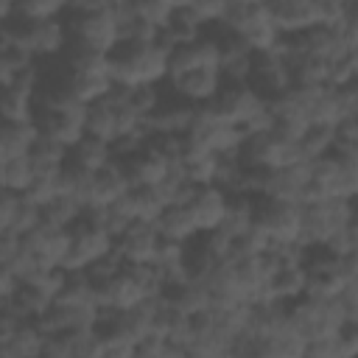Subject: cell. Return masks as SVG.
Segmentation results:
<instances>
[{"label": "cell", "instance_id": "cell-24", "mask_svg": "<svg viewBox=\"0 0 358 358\" xmlns=\"http://www.w3.org/2000/svg\"><path fill=\"white\" fill-rule=\"evenodd\" d=\"M39 137H42V129H39L36 120H28V123H3V131H0V162L31 154L36 148Z\"/></svg>", "mask_w": 358, "mask_h": 358}, {"label": "cell", "instance_id": "cell-46", "mask_svg": "<svg viewBox=\"0 0 358 358\" xmlns=\"http://www.w3.org/2000/svg\"><path fill=\"white\" fill-rule=\"evenodd\" d=\"M20 285H22V280L11 268L0 266V302H11L17 296V291H20Z\"/></svg>", "mask_w": 358, "mask_h": 358}, {"label": "cell", "instance_id": "cell-12", "mask_svg": "<svg viewBox=\"0 0 358 358\" xmlns=\"http://www.w3.org/2000/svg\"><path fill=\"white\" fill-rule=\"evenodd\" d=\"M224 73L215 70V67H201V70H187V73H179V76H171L168 78V90L171 95L193 103V106H210L218 92L224 90Z\"/></svg>", "mask_w": 358, "mask_h": 358}, {"label": "cell", "instance_id": "cell-43", "mask_svg": "<svg viewBox=\"0 0 358 358\" xmlns=\"http://www.w3.org/2000/svg\"><path fill=\"white\" fill-rule=\"evenodd\" d=\"M123 260H120V255L117 252H112V255H106V257H101L98 263H92L90 268H87V274H90V280H92V285H103V282H109L115 274H120L123 271Z\"/></svg>", "mask_w": 358, "mask_h": 358}, {"label": "cell", "instance_id": "cell-8", "mask_svg": "<svg viewBox=\"0 0 358 358\" xmlns=\"http://www.w3.org/2000/svg\"><path fill=\"white\" fill-rule=\"evenodd\" d=\"M241 162L249 168H260V171H277L294 162H302V148L296 140L280 134L277 129H266V131H255L246 134L243 145H241Z\"/></svg>", "mask_w": 358, "mask_h": 358}, {"label": "cell", "instance_id": "cell-36", "mask_svg": "<svg viewBox=\"0 0 358 358\" xmlns=\"http://www.w3.org/2000/svg\"><path fill=\"white\" fill-rule=\"evenodd\" d=\"M73 0H17V14L20 20H59L70 14Z\"/></svg>", "mask_w": 358, "mask_h": 358}, {"label": "cell", "instance_id": "cell-50", "mask_svg": "<svg viewBox=\"0 0 358 358\" xmlns=\"http://www.w3.org/2000/svg\"><path fill=\"white\" fill-rule=\"evenodd\" d=\"M350 6H358V0H350Z\"/></svg>", "mask_w": 358, "mask_h": 358}, {"label": "cell", "instance_id": "cell-35", "mask_svg": "<svg viewBox=\"0 0 358 358\" xmlns=\"http://www.w3.org/2000/svg\"><path fill=\"white\" fill-rule=\"evenodd\" d=\"M31 157L36 162V171H62L70 162V148L42 134L39 143H36V148L31 151Z\"/></svg>", "mask_w": 358, "mask_h": 358}, {"label": "cell", "instance_id": "cell-18", "mask_svg": "<svg viewBox=\"0 0 358 358\" xmlns=\"http://www.w3.org/2000/svg\"><path fill=\"white\" fill-rule=\"evenodd\" d=\"M159 243H162V235H159L157 224H151V221H134L115 241V252L120 255L123 263H154Z\"/></svg>", "mask_w": 358, "mask_h": 358}, {"label": "cell", "instance_id": "cell-3", "mask_svg": "<svg viewBox=\"0 0 358 358\" xmlns=\"http://www.w3.org/2000/svg\"><path fill=\"white\" fill-rule=\"evenodd\" d=\"M73 36L64 17L59 20H8L3 22V45H17L28 50L36 62L59 59L67 53Z\"/></svg>", "mask_w": 358, "mask_h": 358}, {"label": "cell", "instance_id": "cell-1", "mask_svg": "<svg viewBox=\"0 0 358 358\" xmlns=\"http://www.w3.org/2000/svg\"><path fill=\"white\" fill-rule=\"evenodd\" d=\"M173 48L162 39L151 42H123L112 53V76L120 90L134 87H165L171 76Z\"/></svg>", "mask_w": 358, "mask_h": 358}, {"label": "cell", "instance_id": "cell-44", "mask_svg": "<svg viewBox=\"0 0 358 358\" xmlns=\"http://www.w3.org/2000/svg\"><path fill=\"white\" fill-rule=\"evenodd\" d=\"M22 196L25 193H14V190L0 193V232H6L14 224V218L20 213V204H22Z\"/></svg>", "mask_w": 358, "mask_h": 358}, {"label": "cell", "instance_id": "cell-6", "mask_svg": "<svg viewBox=\"0 0 358 358\" xmlns=\"http://www.w3.org/2000/svg\"><path fill=\"white\" fill-rule=\"evenodd\" d=\"M67 25H70V36H73L70 45H76V48H87V50L112 56L123 45V22L117 14V6L90 11V14H67Z\"/></svg>", "mask_w": 358, "mask_h": 358}, {"label": "cell", "instance_id": "cell-4", "mask_svg": "<svg viewBox=\"0 0 358 358\" xmlns=\"http://www.w3.org/2000/svg\"><path fill=\"white\" fill-rule=\"evenodd\" d=\"M210 106L224 120L241 126L246 134L274 129V115H271L268 98L260 90H255L249 81H243V84H224V90L218 92V98Z\"/></svg>", "mask_w": 358, "mask_h": 358}, {"label": "cell", "instance_id": "cell-39", "mask_svg": "<svg viewBox=\"0 0 358 358\" xmlns=\"http://www.w3.org/2000/svg\"><path fill=\"white\" fill-rule=\"evenodd\" d=\"M73 358H106V341L98 327L73 330Z\"/></svg>", "mask_w": 358, "mask_h": 358}, {"label": "cell", "instance_id": "cell-32", "mask_svg": "<svg viewBox=\"0 0 358 358\" xmlns=\"http://www.w3.org/2000/svg\"><path fill=\"white\" fill-rule=\"evenodd\" d=\"M34 67H36V59L28 50H22L17 45H3L0 48V84H3V90L11 87L20 76H25Z\"/></svg>", "mask_w": 358, "mask_h": 358}, {"label": "cell", "instance_id": "cell-19", "mask_svg": "<svg viewBox=\"0 0 358 358\" xmlns=\"http://www.w3.org/2000/svg\"><path fill=\"white\" fill-rule=\"evenodd\" d=\"M201 67L221 70V42L215 34H204L196 42L173 48V53H171V76H179L187 70H201Z\"/></svg>", "mask_w": 358, "mask_h": 358}, {"label": "cell", "instance_id": "cell-29", "mask_svg": "<svg viewBox=\"0 0 358 358\" xmlns=\"http://www.w3.org/2000/svg\"><path fill=\"white\" fill-rule=\"evenodd\" d=\"M207 28L201 25V20L190 11V6H182L173 11V17L168 20V25L162 28L159 39L171 48H179V45H187V42H196L199 36H204Z\"/></svg>", "mask_w": 358, "mask_h": 358}, {"label": "cell", "instance_id": "cell-48", "mask_svg": "<svg viewBox=\"0 0 358 358\" xmlns=\"http://www.w3.org/2000/svg\"><path fill=\"white\" fill-rule=\"evenodd\" d=\"M347 249H358V204H355V215L347 227Z\"/></svg>", "mask_w": 358, "mask_h": 358}, {"label": "cell", "instance_id": "cell-17", "mask_svg": "<svg viewBox=\"0 0 358 358\" xmlns=\"http://www.w3.org/2000/svg\"><path fill=\"white\" fill-rule=\"evenodd\" d=\"M268 11L277 22V28L285 36H296L310 31L313 25H324L322 22V8L316 0H266Z\"/></svg>", "mask_w": 358, "mask_h": 358}, {"label": "cell", "instance_id": "cell-41", "mask_svg": "<svg viewBox=\"0 0 358 358\" xmlns=\"http://www.w3.org/2000/svg\"><path fill=\"white\" fill-rule=\"evenodd\" d=\"M229 8H232L229 0H193L190 3V11L201 20L204 28H218L227 20Z\"/></svg>", "mask_w": 358, "mask_h": 358}, {"label": "cell", "instance_id": "cell-34", "mask_svg": "<svg viewBox=\"0 0 358 358\" xmlns=\"http://www.w3.org/2000/svg\"><path fill=\"white\" fill-rule=\"evenodd\" d=\"M84 215H87V207L81 201H76L73 196H64V193L45 207V221L53 227H62V229H73Z\"/></svg>", "mask_w": 358, "mask_h": 358}, {"label": "cell", "instance_id": "cell-2", "mask_svg": "<svg viewBox=\"0 0 358 358\" xmlns=\"http://www.w3.org/2000/svg\"><path fill=\"white\" fill-rule=\"evenodd\" d=\"M355 215L352 199L308 201L302 218V246L305 249H333L336 255L347 249V227Z\"/></svg>", "mask_w": 358, "mask_h": 358}, {"label": "cell", "instance_id": "cell-7", "mask_svg": "<svg viewBox=\"0 0 358 358\" xmlns=\"http://www.w3.org/2000/svg\"><path fill=\"white\" fill-rule=\"evenodd\" d=\"M185 137H187V145H193V148H204V151H213L221 157H235V154H241L246 131L241 126L224 120L213 106H199Z\"/></svg>", "mask_w": 358, "mask_h": 358}, {"label": "cell", "instance_id": "cell-42", "mask_svg": "<svg viewBox=\"0 0 358 358\" xmlns=\"http://www.w3.org/2000/svg\"><path fill=\"white\" fill-rule=\"evenodd\" d=\"M336 151L358 154V112H352L336 126Z\"/></svg>", "mask_w": 358, "mask_h": 358}, {"label": "cell", "instance_id": "cell-13", "mask_svg": "<svg viewBox=\"0 0 358 358\" xmlns=\"http://www.w3.org/2000/svg\"><path fill=\"white\" fill-rule=\"evenodd\" d=\"M249 84L255 90H260L266 98H274L285 90L294 87V76H291V62L288 56L280 50V45L268 53H255V64H252V78Z\"/></svg>", "mask_w": 358, "mask_h": 358}, {"label": "cell", "instance_id": "cell-38", "mask_svg": "<svg viewBox=\"0 0 358 358\" xmlns=\"http://www.w3.org/2000/svg\"><path fill=\"white\" fill-rule=\"evenodd\" d=\"M131 11H134L140 20L151 22L154 28L162 31V28L168 25V20L173 17L176 6H173L171 0H134V3H131Z\"/></svg>", "mask_w": 358, "mask_h": 358}, {"label": "cell", "instance_id": "cell-26", "mask_svg": "<svg viewBox=\"0 0 358 358\" xmlns=\"http://www.w3.org/2000/svg\"><path fill=\"white\" fill-rule=\"evenodd\" d=\"M308 282H310V274L305 268V260H296V263H282L271 280V296L277 302H296L308 294Z\"/></svg>", "mask_w": 358, "mask_h": 358}, {"label": "cell", "instance_id": "cell-9", "mask_svg": "<svg viewBox=\"0 0 358 358\" xmlns=\"http://www.w3.org/2000/svg\"><path fill=\"white\" fill-rule=\"evenodd\" d=\"M70 255L64 260V271H87L92 263L115 252V235L92 215L87 213L73 229H70Z\"/></svg>", "mask_w": 358, "mask_h": 358}, {"label": "cell", "instance_id": "cell-28", "mask_svg": "<svg viewBox=\"0 0 358 358\" xmlns=\"http://www.w3.org/2000/svg\"><path fill=\"white\" fill-rule=\"evenodd\" d=\"M221 154H213V151H204V148H193L187 145L182 159H179V168L185 171V176L193 182V185H215L218 182V171H221Z\"/></svg>", "mask_w": 358, "mask_h": 358}, {"label": "cell", "instance_id": "cell-33", "mask_svg": "<svg viewBox=\"0 0 358 358\" xmlns=\"http://www.w3.org/2000/svg\"><path fill=\"white\" fill-rule=\"evenodd\" d=\"M299 148H302V157H305L308 162L333 154V151H336V126L313 123V126L305 131V137L299 140Z\"/></svg>", "mask_w": 358, "mask_h": 358}, {"label": "cell", "instance_id": "cell-31", "mask_svg": "<svg viewBox=\"0 0 358 358\" xmlns=\"http://www.w3.org/2000/svg\"><path fill=\"white\" fill-rule=\"evenodd\" d=\"M36 176V162L31 154L25 157H14V159H3L0 162V185L3 190H14V193H25L31 187Z\"/></svg>", "mask_w": 358, "mask_h": 358}, {"label": "cell", "instance_id": "cell-14", "mask_svg": "<svg viewBox=\"0 0 358 358\" xmlns=\"http://www.w3.org/2000/svg\"><path fill=\"white\" fill-rule=\"evenodd\" d=\"M196 109L193 103L176 98V95H162V101L157 103V109L145 117V129L154 137H182L187 134L193 117H196Z\"/></svg>", "mask_w": 358, "mask_h": 358}, {"label": "cell", "instance_id": "cell-5", "mask_svg": "<svg viewBox=\"0 0 358 358\" xmlns=\"http://www.w3.org/2000/svg\"><path fill=\"white\" fill-rule=\"evenodd\" d=\"M227 34L243 39L252 53H268L282 42V31L277 28L268 3H249V6H232L227 20L218 25Z\"/></svg>", "mask_w": 358, "mask_h": 358}, {"label": "cell", "instance_id": "cell-37", "mask_svg": "<svg viewBox=\"0 0 358 358\" xmlns=\"http://www.w3.org/2000/svg\"><path fill=\"white\" fill-rule=\"evenodd\" d=\"M62 171H64V168H62ZM62 171H36V176H34V182H31V187L25 190V196H28L31 201H36V204L45 210L53 199L62 196Z\"/></svg>", "mask_w": 358, "mask_h": 358}, {"label": "cell", "instance_id": "cell-11", "mask_svg": "<svg viewBox=\"0 0 358 358\" xmlns=\"http://www.w3.org/2000/svg\"><path fill=\"white\" fill-rule=\"evenodd\" d=\"M123 165L131 179V187H159L173 173L176 159L157 140H148L137 154L126 157Z\"/></svg>", "mask_w": 358, "mask_h": 358}, {"label": "cell", "instance_id": "cell-27", "mask_svg": "<svg viewBox=\"0 0 358 358\" xmlns=\"http://www.w3.org/2000/svg\"><path fill=\"white\" fill-rule=\"evenodd\" d=\"M115 159H117L115 145H112V143H106V140H101V137H92V134H87L78 145H73V148H70V162H73L76 168L90 171V173L103 171V168H106V165H112Z\"/></svg>", "mask_w": 358, "mask_h": 358}, {"label": "cell", "instance_id": "cell-49", "mask_svg": "<svg viewBox=\"0 0 358 358\" xmlns=\"http://www.w3.org/2000/svg\"><path fill=\"white\" fill-rule=\"evenodd\" d=\"M115 6H126V3H134V0H112Z\"/></svg>", "mask_w": 358, "mask_h": 358}, {"label": "cell", "instance_id": "cell-45", "mask_svg": "<svg viewBox=\"0 0 358 358\" xmlns=\"http://www.w3.org/2000/svg\"><path fill=\"white\" fill-rule=\"evenodd\" d=\"M338 31H341V36H344V45H347L350 50H358V6H350V8H347L344 20L338 22Z\"/></svg>", "mask_w": 358, "mask_h": 358}, {"label": "cell", "instance_id": "cell-30", "mask_svg": "<svg viewBox=\"0 0 358 358\" xmlns=\"http://www.w3.org/2000/svg\"><path fill=\"white\" fill-rule=\"evenodd\" d=\"M165 296L173 308H179L187 316H196V313L213 308V294L201 280H187L182 285H173V288L165 291Z\"/></svg>", "mask_w": 358, "mask_h": 358}, {"label": "cell", "instance_id": "cell-10", "mask_svg": "<svg viewBox=\"0 0 358 358\" xmlns=\"http://www.w3.org/2000/svg\"><path fill=\"white\" fill-rule=\"evenodd\" d=\"M302 218L305 204L257 199V227L271 238V243H299L302 246Z\"/></svg>", "mask_w": 358, "mask_h": 358}, {"label": "cell", "instance_id": "cell-23", "mask_svg": "<svg viewBox=\"0 0 358 358\" xmlns=\"http://www.w3.org/2000/svg\"><path fill=\"white\" fill-rule=\"evenodd\" d=\"M48 333L36 319H22L11 338L0 341V358H42Z\"/></svg>", "mask_w": 358, "mask_h": 358}, {"label": "cell", "instance_id": "cell-20", "mask_svg": "<svg viewBox=\"0 0 358 358\" xmlns=\"http://www.w3.org/2000/svg\"><path fill=\"white\" fill-rule=\"evenodd\" d=\"M229 201H232V196L221 185H201L196 190V196L190 199V210H193V218H196L201 235L221 229V224L229 213Z\"/></svg>", "mask_w": 358, "mask_h": 358}, {"label": "cell", "instance_id": "cell-21", "mask_svg": "<svg viewBox=\"0 0 358 358\" xmlns=\"http://www.w3.org/2000/svg\"><path fill=\"white\" fill-rule=\"evenodd\" d=\"M131 190V179L126 173L123 159H115L112 165H106L103 171L95 173V187H92V204L90 213L106 210L109 204H115L117 199H123Z\"/></svg>", "mask_w": 358, "mask_h": 358}, {"label": "cell", "instance_id": "cell-25", "mask_svg": "<svg viewBox=\"0 0 358 358\" xmlns=\"http://www.w3.org/2000/svg\"><path fill=\"white\" fill-rule=\"evenodd\" d=\"M157 229L165 241H176V243H193L201 232L199 224L193 218L190 204H171L159 218H157Z\"/></svg>", "mask_w": 358, "mask_h": 358}, {"label": "cell", "instance_id": "cell-51", "mask_svg": "<svg viewBox=\"0 0 358 358\" xmlns=\"http://www.w3.org/2000/svg\"><path fill=\"white\" fill-rule=\"evenodd\" d=\"M355 204H358V199H355Z\"/></svg>", "mask_w": 358, "mask_h": 358}, {"label": "cell", "instance_id": "cell-15", "mask_svg": "<svg viewBox=\"0 0 358 358\" xmlns=\"http://www.w3.org/2000/svg\"><path fill=\"white\" fill-rule=\"evenodd\" d=\"M95 296H98V305L103 310H131L137 308L140 302L148 299L143 282L137 280V274L131 271V266L126 263L120 274H115L109 282L103 285H95Z\"/></svg>", "mask_w": 358, "mask_h": 358}, {"label": "cell", "instance_id": "cell-47", "mask_svg": "<svg viewBox=\"0 0 358 358\" xmlns=\"http://www.w3.org/2000/svg\"><path fill=\"white\" fill-rule=\"evenodd\" d=\"M115 6L112 0H73L70 3V14H90V11H101V8H109Z\"/></svg>", "mask_w": 358, "mask_h": 358}, {"label": "cell", "instance_id": "cell-16", "mask_svg": "<svg viewBox=\"0 0 358 358\" xmlns=\"http://www.w3.org/2000/svg\"><path fill=\"white\" fill-rule=\"evenodd\" d=\"M308 185H310V162H294L277 171L266 173V187L260 199H280V201H299L305 204L308 196Z\"/></svg>", "mask_w": 358, "mask_h": 358}, {"label": "cell", "instance_id": "cell-40", "mask_svg": "<svg viewBox=\"0 0 358 358\" xmlns=\"http://www.w3.org/2000/svg\"><path fill=\"white\" fill-rule=\"evenodd\" d=\"M271 249V238L255 224L249 232H243L241 238H235V255L232 257H260Z\"/></svg>", "mask_w": 358, "mask_h": 358}, {"label": "cell", "instance_id": "cell-22", "mask_svg": "<svg viewBox=\"0 0 358 358\" xmlns=\"http://www.w3.org/2000/svg\"><path fill=\"white\" fill-rule=\"evenodd\" d=\"M87 134L101 137V140H106L112 145L123 137V112H120V101H117L115 92L90 106V112H87Z\"/></svg>", "mask_w": 358, "mask_h": 358}]
</instances>
